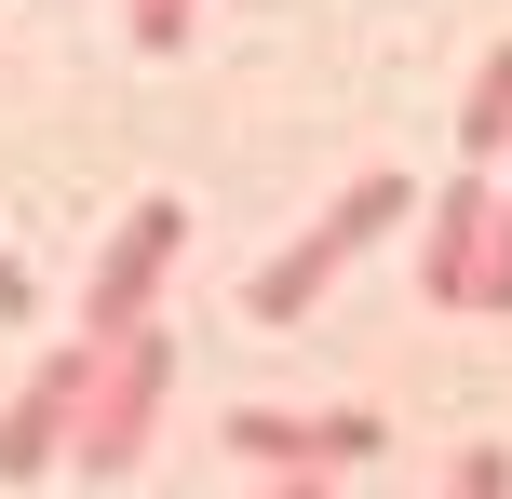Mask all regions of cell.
I'll list each match as a JSON object with an SVG mask.
<instances>
[{"instance_id": "cell-1", "label": "cell", "mask_w": 512, "mask_h": 499, "mask_svg": "<svg viewBox=\"0 0 512 499\" xmlns=\"http://www.w3.org/2000/svg\"><path fill=\"white\" fill-rule=\"evenodd\" d=\"M162 392H176V338L162 324H122V338L95 351V392H81V432H68V473H135L162 432Z\"/></svg>"}, {"instance_id": "cell-2", "label": "cell", "mask_w": 512, "mask_h": 499, "mask_svg": "<svg viewBox=\"0 0 512 499\" xmlns=\"http://www.w3.org/2000/svg\"><path fill=\"white\" fill-rule=\"evenodd\" d=\"M391 216H405V176H351V189H337V216H310V230L243 284V311H256V324H310V311H324V284L391 230Z\"/></svg>"}, {"instance_id": "cell-3", "label": "cell", "mask_w": 512, "mask_h": 499, "mask_svg": "<svg viewBox=\"0 0 512 499\" xmlns=\"http://www.w3.org/2000/svg\"><path fill=\"white\" fill-rule=\"evenodd\" d=\"M216 446L243 459V473H364V459H378V419H364V405H243L230 432H216Z\"/></svg>"}, {"instance_id": "cell-4", "label": "cell", "mask_w": 512, "mask_h": 499, "mask_svg": "<svg viewBox=\"0 0 512 499\" xmlns=\"http://www.w3.org/2000/svg\"><path fill=\"white\" fill-rule=\"evenodd\" d=\"M176 243H189V203H176V189H149V203L108 230L95 284H81V338H122V324H149V311H162V270H176Z\"/></svg>"}, {"instance_id": "cell-5", "label": "cell", "mask_w": 512, "mask_h": 499, "mask_svg": "<svg viewBox=\"0 0 512 499\" xmlns=\"http://www.w3.org/2000/svg\"><path fill=\"white\" fill-rule=\"evenodd\" d=\"M95 351H108V338H68V351L27 365V392L0 405V486L68 473V432H81V392H95Z\"/></svg>"}, {"instance_id": "cell-6", "label": "cell", "mask_w": 512, "mask_h": 499, "mask_svg": "<svg viewBox=\"0 0 512 499\" xmlns=\"http://www.w3.org/2000/svg\"><path fill=\"white\" fill-rule=\"evenodd\" d=\"M486 230H499V162H472V176L432 189V243H418V297L432 311H472L486 297Z\"/></svg>"}, {"instance_id": "cell-7", "label": "cell", "mask_w": 512, "mask_h": 499, "mask_svg": "<svg viewBox=\"0 0 512 499\" xmlns=\"http://www.w3.org/2000/svg\"><path fill=\"white\" fill-rule=\"evenodd\" d=\"M512 149V41L472 68V108H459V162H499Z\"/></svg>"}, {"instance_id": "cell-8", "label": "cell", "mask_w": 512, "mask_h": 499, "mask_svg": "<svg viewBox=\"0 0 512 499\" xmlns=\"http://www.w3.org/2000/svg\"><path fill=\"white\" fill-rule=\"evenodd\" d=\"M189 27H203V0H122V41L149 54V68H176V54H189Z\"/></svg>"}, {"instance_id": "cell-9", "label": "cell", "mask_w": 512, "mask_h": 499, "mask_svg": "<svg viewBox=\"0 0 512 499\" xmlns=\"http://www.w3.org/2000/svg\"><path fill=\"white\" fill-rule=\"evenodd\" d=\"M472 311H512V149H499V230H486V297Z\"/></svg>"}, {"instance_id": "cell-10", "label": "cell", "mask_w": 512, "mask_h": 499, "mask_svg": "<svg viewBox=\"0 0 512 499\" xmlns=\"http://www.w3.org/2000/svg\"><path fill=\"white\" fill-rule=\"evenodd\" d=\"M445 486H459V499H499L512 459H499V446H459V459H445Z\"/></svg>"}, {"instance_id": "cell-11", "label": "cell", "mask_w": 512, "mask_h": 499, "mask_svg": "<svg viewBox=\"0 0 512 499\" xmlns=\"http://www.w3.org/2000/svg\"><path fill=\"white\" fill-rule=\"evenodd\" d=\"M27 311V270H14V243H0V324H14Z\"/></svg>"}]
</instances>
